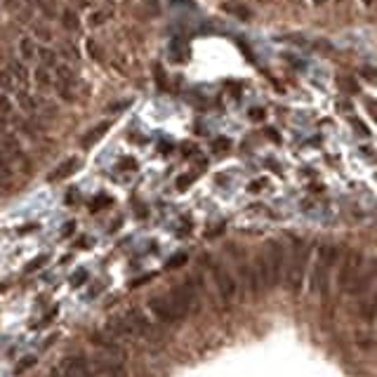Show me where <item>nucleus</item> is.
<instances>
[{"label": "nucleus", "instance_id": "f257e3e1", "mask_svg": "<svg viewBox=\"0 0 377 377\" xmlns=\"http://www.w3.org/2000/svg\"><path fill=\"white\" fill-rule=\"evenodd\" d=\"M285 269V250L278 240H269L264 247L262 257H257V276L264 288H276L283 278Z\"/></svg>", "mask_w": 377, "mask_h": 377}, {"label": "nucleus", "instance_id": "f03ea898", "mask_svg": "<svg viewBox=\"0 0 377 377\" xmlns=\"http://www.w3.org/2000/svg\"><path fill=\"white\" fill-rule=\"evenodd\" d=\"M106 332H111L118 339L144 337V335H149V321L137 311H128V314L113 316L106 325Z\"/></svg>", "mask_w": 377, "mask_h": 377}, {"label": "nucleus", "instance_id": "7ed1b4c3", "mask_svg": "<svg viewBox=\"0 0 377 377\" xmlns=\"http://www.w3.org/2000/svg\"><path fill=\"white\" fill-rule=\"evenodd\" d=\"M94 372L104 377H128L125 351H97L92 358Z\"/></svg>", "mask_w": 377, "mask_h": 377}, {"label": "nucleus", "instance_id": "20e7f679", "mask_svg": "<svg viewBox=\"0 0 377 377\" xmlns=\"http://www.w3.org/2000/svg\"><path fill=\"white\" fill-rule=\"evenodd\" d=\"M52 377H94V365L90 358H85L80 354L64 356L50 372Z\"/></svg>", "mask_w": 377, "mask_h": 377}, {"label": "nucleus", "instance_id": "39448f33", "mask_svg": "<svg viewBox=\"0 0 377 377\" xmlns=\"http://www.w3.org/2000/svg\"><path fill=\"white\" fill-rule=\"evenodd\" d=\"M304 271H307V245L302 240H295L293 245V267L288 271V281L295 295L302 293V281H304Z\"/></svg>", "mask_w": 377, "mask_h": 377}, {"label": "nucleus", "instance_id": "423d86ee", "mask_svg": "<svg viewBox=\"0 0 377 377\" xmlns=\"http://www.w3.org/2000/svg\"><path fill=\"white\" fill-rule=\"evenodd\" d=\"M210 271H212L217 295H219L222 304H231V302L236 300V281L231 276V271L224 269L222 264H217V262H210Z\"/></svg>", "mask_w": 377, "mask_h": 377}, {"label": "nucleus", "instance_id": "0eeeda50", "mask_svg": "<svg viewBox=\"0 0 377 377\" xmlns=\"http://www.w3.org/2000/svg\"><path fill=\"white\" fill-rule=\"evenodd\" d=\"M363 274V255L361 253H349V257L344 260L342 269H339V288L342 290H351L356 285V281Z\"/></svg>", "mask_w": 377, "mask_h": 377}, {"label": "nucleus", "instance_id": "6e6552de", "mask_svg": "<svg viewBox=\"0 0 377 377\" xmlns=\"http://www.w3.org/2000/svg\"><path fill=\"white\" fill-rule=\"evenodd\" d=\"M76 85H78V78L69 66L59 64L54 69V87H57V92H59V97L64 101H76Z\"/></svg>", "mask_w": 377, "mask_h": 377}, {"label": "nucleus", "instance_id": "1a4fd4ad", "mask_svg": "<svg viewBox=\"0 0 377 377\" xmlns=\"http://www.w3.org/2000/svg\"><path fill=\"white\" fill-rule=\"evenodd\" d=\"M0 149H3V154L8 156V161L12 163V168H17L19 172H31V161H29V156L24 154V149L19 147V142L15 137H3Z\"/></svg>", "mask_w": 377, "mask_h": 377}, {"label": "nucleus", "instance_id": "9d476101", "mask_svg": "<svg viewBox=\"0 0 377 377\" xmlns=\"http://www.w3.org/2000/svg\"><path fill=\"white\" fill-rule=\"evenodd\" d=\"M149 311L161 321V323H177L179 316L172 307V300H170V295H158V297H151L149 300Z\"/></svg>", "mask_w": 377, "mask_h": 377}, {"label": "nucleus", "instance_id": "9b49d317", "mask_svg": "<svg viewBox=\"0 0 377 377\" xmlns=\"http://www.w3.org/2000/svg\"><path fill=\"white\" fill-rule=\"evenodd\" d=\"M78 168H80V161H78V158H66V161L59 163V165L50 172V177H47V179H50V182H62V179L71 177Z\"/></svg>", "mask_w": 377, "mask_h": 377}, {"label": "nucleus", "instance_id": "f8f14e48", "mask_svg": "<svg viewBox=\"0 0 377 377\" xmlns=\"http://www.w3.org/2000/svg\"><path fill=\"white\" fill-rule=\"evenodd\" d=\"M222 8H224V12H226V15L236 17V19H240V22H250V17H253L250 8H247V5H243V3H238V0H229V3H224Z\"/></svg>", "mask_w": 377, "mask_h": 377}, {"label": "nucleus", "instance_id": "ddd939ff", "mask_svg": "<svg viewBox=\"0 0 377 377\" xmlns=\"http://www.w3.org/2000/svg\"><path fill=\"white\" fill-rule=\"evenodd\" d=\"M15 182V168H12V163L8 161V156L3 154V149H0V186H12Z\"/></svg>", "mask_w": 377, "mask_h": 377}, {"label": "nucleus", "instance_id": "4468645a", "mask_svg": "<svg viewBox=\"0 0 377 377\" xmlns=\"http://www.w3.org/2000/svg\"><path fill=\"white\" fill-rule=\"evenodd\" d=\"M10 73L15 76V80H17V85H19V90H29V69L24 66V62H12L10 64Z\"/></svg>", "mask_w": 377, "mask_h": 377}, {"label": "nucleus", "instance_id": "2eb2a0df", "mask_svg": "<svg viewBox=\"0 0 377 377\" xmlns=\"http://www.w3.org/2000/svg\"><path fill=\"white\" fill-rule=\"evenodd\" d=\"M108 128H111V125L108 123H99V125H94L92 130L87 132V135H85L83 139H80V144H83L85 149H90L92 147V144H97V142H99L101 137H104V135H106L108 132Z\"/></svg>", "mask_w": 377, "mask_h": 377}, {"label": "nucleus", "instance_id": "dca6fc26", "mask_svg": "<svg viewBox=\"0 0 377 377\" xmlns=\"http://www.w3.org/2000/svg\"><path fill=\"white\" fill-rule=\"evenodd\" d=\"M33 78H36V85H38L40 90H52L54 87V76L45 66H38V69L33 71Z\"/></svg>", "mask_w": 377, "mask_h": 377}, {"label": "nucleus", "instance_id": "f3484780", "mask_svg": "<svg viewBox=\"0 0 377 377\" xmlns=\"http://www.w3.org/2000/svg\"><path fill=\"white\" fill-rule=\"evenodd\" d=\"M36 57L43 62L40 66H45V69H57V66H59V64H57V54H54L50 47H38V54H36Z\"/></svg>", "mask_w": 377, "mask_h": 377}, {"label": "nucleus", "instance_id": "a211bd4d", "mask_svg": "<svg viewBox=\"0 0 377 377\" xmlns=\"http://www.w3.org/2000/svg\"><path fill=\"white\" fill-rule=\"evenodd\" d=\"M19 54H22L24 62H31L33 57L38 54V50H36V43H33L31 38H22V40H19Z\"/></svg>", "mask_w": 377, "mask_h": 377}, {"label": "nucleus", "instance_id": "6ab92c4d", "mask_svg": "<svg viewBox=\"0 0 377 377\" xmlns=\"http://www.w3.org/2000/svg\"><path fill=\"white\" fill-rule=\"evenodd\" d=\"M170 54H172L175 62H179V64H184L186 59H189V50H186V45L182 40H175V43L170 45Z\"/></svg>", "mask_w": 377, "mask_h": 377}, {"label": "nucleus", "instance_id": "aec40b11", "mask_svg": "<svg viewBox=\"0 0 377 377\" xmlns=\"http://www.w3.org/2000/svg\"><path fill=\"white\" fill-rule=\"evenodd\" d=\"M62 24H64L66 31H78V29H80V19H78V15L73 12V10H66V12H64Z\"/></svg>", "mask_w": 377, "mask_h": 377}, {"label": "nucleus", "instance_id": "412c9836", "mask_svg": "<svg viewBox=\"0 0 377 377\" xmlns=\"http://www.w3.org/2000/svg\"><path fill=\"white\" fill-rule=\"evenodd\" d=\"M17 99H19V106H22L24 111H29V113H33V111L38 108V101L33 99L26 90H19V97H17Z\"/></svg>", "mask_w": 377, "mask_h": 377}, {"label": "nucleus", "instance_id": "4be33fe9", "mask_svg": "<svg viewBox=\"0 0 377 377\" xmlns=\"http://www.w3.org/2000/svg\"><path fill=\"white\" fill-rule=\"evenodd\" d=\"M0 87H3L5 92L17 90V80H15V76H12L10 71H0Z\"/></svg>", "mask_w": 377, "mask_h": 377}, {"label": "nucleus", "instance_id": "5701e85b", "mask_svg": "<svg viewBox=\"0 0 377 377\" xmlns=\"http://www.w3.org/2000/svg\"><path fill=\"white\" fill-rule=\"evenodd\" d=\"M108 17H111V10H108V8L97 10V12L90 15V26H101V24H106Z\"/></svg>", "mask_w": 377, "mask_h": 377}, {"label": "nucleus", "instance_id": "b1692460", "mask_svg": "<svg viewBox=\"0 0 377 377\" xmlns=\"http://www.w3.org/2000/svg\"><path fill=\"white\" fill-rule=\"evenodd\" d=\"M62 52H64V57H66L69 62H78V50L73 47V43L64 40V43H62Z\"/></svg>", "mask_w": 377, "mask_h": 377}, {"label": "nucleus", "instance_id": "393cba45", "mask_svg": "<svg viewBox=\"0 0 377 377\" xmlns=\"http://www.w3.org/2000/svg\"><path fill=\"white\" fill-rule=\"evenodd\" d=\"M229 149H231V139H226V137L212 139V151H217V154H224V151H229Z\"/></svg>", "mask_w": 377, "mask_h": 377}, {"label": "nucleus", "instance_id": "a878e982", "mask_svg": "<svg viewBox=\"0 0 377 377\" xmlns=\"http://www.w3.org/2000/svg\"><path fill=\"white\" fill-rule=\"evenodd\" d=\"M12 111H15V104L10 101V97L0 94V115H12Z\"/></svg>", "mask_w": 377, "mask_h": 377}, {"label": "nucleus", "instance_id": "bb28decb", "mask_svg": "<svg viewBox=\"0 0 377 377\" xmlns=\"http://www.w3.org/2000/svg\"><path fill=\"white\" fill-rule=\"evenodd\" d=\"M36 5H38L47 17H54L57 15V10H54V0H36Z\"/></svg>", "mask_w": 377, "mask_h": 377}, {"label": "nucleus", "instance_id": "cd10ccee", "mask_svg": "<svg viewBox=\"0 0 377 377\" xmlns=\"http://www.w3.org/2000/svg\"><path fill=\"white\" fill-rule=\"evenodd\" d=\"M87 52L94 62H101V47L97 45V40H87Z\"/></svg>", "mask_w": 377, "mask_h": 377}, {"label": "nucleus", "instance_id": "c85d7f7f", "mask_svg": "<svg viewBox=\"0 0 377 377\" xmlns=\"http://www.w3.org/2000/svg\"><path fill=\"white\" fill-rule=\"evenodd\" d=\"M36 361H38L36 356H26V358H22V361L17 363V372H24V370H29L31 365H36Z\"/></svg>", "mask_w": 377, "mask_h": 377}, {"label": "nucleus", "instance_id": "c756f323", "mask_svg": "<svg viewBox=\"0 0 377 377\" xmlns=\"http://www.w3.org/2000/svg\"><path fill=\"white\" fill-rule=\"evenodd\" d=\"M47 262V255H40L38 260H33V262H29L26 264V274H31V271H36V269H40L43 264Z\"/></svg>", "mask_w": 377, "mask_h": 377}, {"label": "nucleus", "instance_id": "7c9ffc66", "mask_svg": "<svg viewBox=\"0 0 377 377\" xmlns=\"http://www.w3.org/2000/svg\"><path fill=\"white\" fill-rule=\"evenodd\" d=\"M351 125H354V130L358 132V135H363V137H368V135H370L368 128H365V125H363L361 120H358V118H351Z\"/></svg>", "mask_w": 377, "mask_h": 377}, {"label": "nucleus", "instance_id": "2f4dec72", "mask_svg": "<svg viewBox=\"0 0 377 377\" xmlns=\"http://www.w3.org/2000/svg\"><path fill=\"white\" fill-rule=\"evenodd\" d=\"M361 76H365L368 80L377 83V69H372V66H363V69H361Z\"/></svg>", "mask_w": 377, "mask_h": 377}, {"label": "nucleus", "instance_id": "473e14b6", "mask_svg": "<svg viewBox=\"0 0 377 377\" xmlns=\"http://www.w3.org/2000/svg\"><path fill=\"white\" fill-rule=\"evenodd\" d=\"M186 262V255H177V257H172L168 262V269H175V267H182Z\"/></svg>", "mask_w": 377, "mask_h": 377}, {"label": "nucleus", "instance_id": "72a5a7b5", "mask_svg": "<svg viewBox=\"0 0 377 377\" xmlns=\"http://www.w3.org/2000/svg\"><path fill=\"white\" fill-rule=\"evenodd\" d=\"M191 182H193V175H184V177L177 179V189H179V191H184V189L191 184Z\"/></svg>", "mask_w": 377, "mask_h": 377}, {"label": "nucleus", "instance_id": "f704fd0d", "mask_svg": "<svg viewBox=\"0 0 377 377\" xmlns=\"http://www.w3.org/2000/svg\"><path fill=\"white\" fill-rule=\"evenodd\" d=\"M33 31H36V36H38L40 40H50V38H52V36H50V31H47V29H43V26H38V24L33 26Z\"/></svg>", "mask_w": 377, "mask_h": 377}, {"label": "nucleus", "instance_id": "c9c22d12", "mask_svg": "<svg viewBox=\"0 0 377 377\" xmlns=\"http://www.w3.org/2000/svg\"><path fill=\"white\" fill-rule=\"evenodd\" d=\"M342 87H346L349 92H356V90H358V85H356L351 78H342Z\"/></svg>", "mask_w": 377, "mask_h": 377}, {"label": "nucleus", "instance_id": "e433bc0d", "mask_svg": "<svg viewBox=\"0 0 377 377\" xmlns=\"http://www.w3.org/2000/svg\"><path fill=\"white\" fill-rule=\"evenodd\" d=\"M247 115H250L253 120H262V118H264V111H262V108H250V111H247Z\"/></svg>", "mask_w": 377, "mask_h": 377}, {"label": "nucleus", "instance_id": "4c0bfd02", "mask_svg": "<svg viewBox=\"0 0 377 377\" xmlns=\"http://www.w3.org/2000/svg\"><path fill=\"white\" fill-rule=\"evenodd\" d=\"M111 200L106 198V196H101V198H97V203H92V210H99V208H106Z\"/></svg>", "mask_w": 377, "mask_h": 377}, {"label": "nucleus", "instance_id": "58836bf2", "mask_svg": "<svg viewBox=\"0 0 377 377\" xmlns=\"http://www.w3.org/2000/svg\"><path fill=\"white\" fill-rule=\"evenodd\" d=\"M172 5H179V8H191V0H170Z\"/></svg>", "mask_w": 377, "mask_h": 377}, {"label": "nucleus", "instance_id": "ea45409f", "mask_svg": "<svg viewBox=\"0 0 377 377\" xmlns=\"http://www.w3.org/2000/svg\"><path fill=\"white\" fill-rule=\"evenodd\" d=\"M73 229H76V224L71 222V224H66V226H64V231H62V233H64V236H69V233H71V231H73Z\"/></svg>", "mask_w": 377, "mask_h": 377}, {"label": "nucleus", "instance_id": "a19ab883", "mask_svg": "<svg viewBox=\"0 0 377 377\" xmlns=\"http://www.w3.org/2000/svg\"><path fill=\"white\" fill-rule=\"evenodd\" d=\"M123 168H137V163L128 158V161H123Z\"/></svg>", "mask_w": 377, "mask_h": 377}, {"label": "nucleus", "instance_id": "79ce46f5", "mask_svg": "<svg viewBox=\"0 0 377 377\" xmlns=\"http://www.w3.org/2000/svg\"><path fill=\"white\" fill-rule=\"evenodd\" d=\"M83 281H85V271H80V274H78V278H73V283H83Z\"/></svg>", "mask_w": 377, "mask_h": 377}, {"label": "nucleus", "instance_id": "37998d69", "mask_svg": "<svg viewBox=\"0 0 377 377\" xmlns=\"http://www.w3.org/2000/svg\"><path fill=\"white\" fill-rule=\"evenodd\" d=\"M3 3H5V8H15L17 0H3Z\"/></svg>", "mask_w": 377, "mask_h": 377}, {"label": "nucleus", "instance_id": "c03bdc74", "mask_svg": "<svg viewBox=\"0 0 377 377\" xmlns=\"http://www.w3.org/2000/svg\"><path fill=\"white\" fill-rule=\"evenodd\" d=\"M311 3H314L316 8H321V5H325V3H328V0H311Z\"/></svg>", "mask_w": 377, "mask_h": 377}, {"label": "nucleus", "instance_id": "a18cd8bd", "mask_svg": "<svg viewBox=\"0 0 377 377\" xmlns=\"http://www.w3.org/2000/svg\"><path fill=\"white\" fill-rule=\"evenodd\" d=\"M363 3V8H372V3H375V0H361Z\"/></svg>", "mask_w": 377, "mask_h": 377}, {"label": "nucleus", "instance_id": "49530a36", "mask_svg": "<svg viewBox=\"0 0 377 377\" xmlns=\"http://www.w3.org/2000/svg\"><path fill=\"white\" fill-rule=\"evenodd\" d=\"M73 3H76V5H80V8H85V5H87L90 0H73Z\"/></svg>", "mask_w": 377, "mask_h": 377}, {"label": "nucleus", "instance_id": "de8ad7c7", "mask_svg": "<svg viewBox=\"0 0 377 377\" xmlns=\"http://www.w3.org/2000/svg\"><path fill=\"white\" fill-rule=\"evenodd\" d=\"M0 132H5V120L0 118Z\"/></svg>", "mask_w": 377, "mask_h": 377}, {"label": "nucleus", "instance_id": "09e8293b", "mask_svg": "<svg viewBox=\"0 0 377 377\" xmlns=\"http://www.w3.org/2000/svg\"><path fill=\"white\" fill-rule=\"evenodd\" d=\"M26 3H29V5H31V8H33V5H36V0H26Z\"/></svg>", "mask_w": 377, "mask_h": 377}, {"label": "nucleus", "instance_id": "8fccbe9b", "mask_svg": "<svg viewBox=\"0 0 377 377\" xmlns=\"http://www.w3.org/2000/svg\"><path fill=\"white\" fill-rule=\"evenodd\" d=\"M3 290H5V285H3V283H0V293H3Z\"/></svg>", "mask_w": 377, "mask_h": 377}]
</instances>
